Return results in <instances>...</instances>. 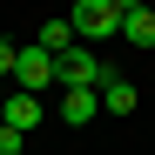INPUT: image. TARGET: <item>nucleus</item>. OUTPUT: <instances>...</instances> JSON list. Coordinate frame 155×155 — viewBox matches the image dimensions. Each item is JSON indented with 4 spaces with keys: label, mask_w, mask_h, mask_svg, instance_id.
<instances>
[{
    "label": "nucleus",
    "mask_w": 155,
    "mask_h": 155,
    "mask_svg": "<svg viewBox=\"0 0 155 155\" xmlns=\"http://www.w3.org/2000/svg\"><path fill=\"white\" fill-rule=\"evenodd\" d=\"M74 41L81 47H94V41H108V34H121V14H115V0H74Z\"/></svg>",
    "instance_id": "nucleus-1"
},
{
    "label": "nucleus",
    "mask_w": 155,
    "mask_h": 155,
    "mask_svg": "<svg viewBox=\"0 0 155 155\" xmlns=\"http://www.w3.org/2000/svg\"><path fill=\"white\" fill-rule=\"evenodd\" d=\"M54 74H61V88H101L108 81V68H101L94 47H68V54L54 61Z\"/></svg>",
    "instance_id": "nucleus-2"
},
{
    "label": "nucleus",
    "mask_w": 155,
    "mask_h": 155,
    "mask_svg": "<svg viewBox=\"0 0 155 155\" xmlns=\"http://www.w3.org/2000/svg\"><path fill=\"white\" fill-rule=\"evenodd\" d=\"M14 88H27V94H41V88H61V74H54V54H47V47H20Z\"/></svg>",
    "instance_id": "nucleus-3"
},
{
    "label": "nucleus",
    "mask_w": 155,
    "mask_h": 155,
    "mask_svg": "<svg viewBox=\"0 0 155 155\" xmlns=\"http://www.w3.org/2000/svg\"><path fill=\"white\" fill-rule=\"evenodd\" d=\"M0 115H7V128H20V135H34V128H41V94H27V88L0 94Z\"/></svg>",
    "instance_id": "nucleus-4"
},
{
    "label": "nucleus",
    "mask_w": 155,
    "mask_h": 155,
    "mask_svg": "<svg viewBox=\"0 0 155 155\" xmlns=\"http://www.w3.org/2000/svg\"><path fill=\"white\" fill-rule=\"evenodd\" d=\"M94 115H101V88H68L61 94V121L68 128H88Z\"/></svg>",
    "instance_id": "nucleus-5"
},
{
    "label": "nucleus",
    "mask_w": 155,
    "mask_h": 155,
    "mask_svg": "<svg viewBox=\"0 0 155 155\" xmlns=\"http://www.w3.org/2000/svg\"><path fill=\"white\" fill-rule=\"evenodd\" d=\"M135 101H142L135 81H121V74H108V81H101V108H108V115H135Z\"/></svg>",
    "instance_id": "nucleus-6"
},
{
    "label": "nucleus",
    "mask_w": 155,
    "mask_h": 155,
    "mask_svg": "<svg viewBox=\"0 0 155 155\" xmlns=\"http://www.w3.org/2000/svg\"><path fill=\"white\" fill-rule=\"evenodd\" d=\"M34 47H47V54H54V61H61V54H68V47H81V41H74V20H47V27L34 34Z\"/></svg>",
    "instance_id": "nucleus-7"
},
{
    "label": "nucleus",
    "mask_w": 155,
    "mask_h": 155,
    "mask_svg": "<svg viewBox=\"0 0 155 155\" xmlns=\"http://www.w3.org/2000/svg\"><path fill=\"white\" fill-rule=\"evenodd\" d=\"M121 41H135V47H155V7H135L121 20Z\"/></svg>",
    "instance_id": "nucleus-8"
},
{
    "label": "nucleus",
    "mask_w": 155,
    "mask_h": 155,
    "mask_svg": "<svg viewBox=\"0 0 155 155\" xmlns=\"http://www.w3.org/2000/svg\"><path fill=\"white\" fill-rule=\"evenodd\" d=\"M27 142H34V135H20V128H7V121H0V155H20Z\"/></svg>",
    "instance_id": "nucleus-9"
},
{
    "label": "nucleus",
    "mask_w": 155,
    "mask_h": 155,
    "mask_svg": "<svg viewBox=\"0 0 155 155\" xmlns=\"http://www.w3.org/2000/svg\"><path fill=\"white\" fill-rule=\"evenodd\" d=\"M14 68H20V47H14V41H0V81H14Z\"/></svg>",
    "instance_id": "nucleus-10"
},
{
    "label": "nucleus",
    "mask_w": 155,
    "mask_h": 155,
    "mask_svg": "<svg viewBox=\"0 0 155 155\" xmlns=\"http://www.w3.org/2000/svg\"><path fill=\"white\" fill-rule=\"evenodd\" d=\"M135 7H142V0H115V14H121V20H128V14H135Z\"/></svg>",
    "instance_id": "nucleus-11"
}]
</instances>
